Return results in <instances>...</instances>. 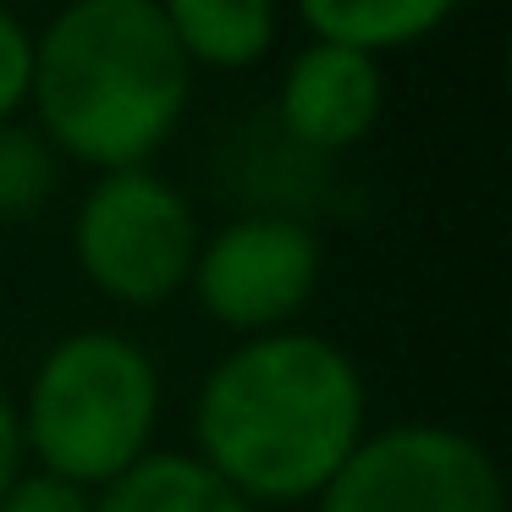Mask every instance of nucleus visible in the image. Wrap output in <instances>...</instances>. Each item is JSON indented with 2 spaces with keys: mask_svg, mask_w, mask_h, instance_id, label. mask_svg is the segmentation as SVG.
I'll return each instance as SVG.
<instances>
[{
  "mask_svg": "<svg viewBox=\"0 0 512 512\" xmlns=\"http://www.w3.org/2000/svg\"><path fill=\"white\" fill-rule=\"evenodd\" d=\"M364 441V380L314 331L254 336L215 364L199 397L204 463L254 501L320 496Z\"/></svg>",
  "mask_w": 512,
  "mask_h": 512,
  "instance_id": "nucleus-1",
  "label": "nucleus"
},
{
  "mask_svg": "<svg viewBox=\"0 0 512 512\" xmlns=\"http://www.w3.org/2000/svg\"><path fill=\"white\" fill-rule=\"evenodd\" d=\"M193 67L149 0L67 6L34 45V83L45 133L67 155L105 171H133L171 138L188 111Z\"/></svg>",
  "mask_w": 512,
  "mask_h": 512,
  "instance_id": "nucleus-2",
  "label": "nucleus"
},
{
  "mask_svg": "<svg viewBox=\"0 0 512 512\" xmlns=\"http://www.w3.org/2000/svg\"><path fill=\"white\" fill-rule=\"evenodd\" d=\"M160 380L138 342L116 331H78L50 347L28 391L23 441L45 457V474L67 485H111L149 457Z\"/></svg>",
  "mask_w": 512,
  "mask_h": 512,
  "instance_id": "nucleus-3",
  "label": "nucleus"
},
{
  "mask_svg": "<svg viewBox=\"0 0 512 512\" xmlns=\"http://www.w3.org/2000/svg\"><path fill=\"white\" fill-rule=\"evenodd\" d=\"M78 265L122 303H160L199 265V226L171 182L144 166L105 171L78 210Z\"/></svg>",
  "mask_w": 512,
  "mask_h": 512,
  "instance_id": "nucleus-4",
  "label": "nucleus"
},
{
  "mask_svg": "<svg viewBox=\"0 0 512 512\" xmlns=\"http://www.w3.org/2000/svg\"><path fill=\"white\" fill-rule=\"evenodd\" d=\"M320 512H507V490L474 435L391 424L358 441L342 474L320 490Z\"/></svg>",
  "mask_w": 512,
  "mask_h": 512,
  "instance_id": "nucleus-5",
  "label": "nucleus"
},
{
  "mask_svg": "<svg viewBox=\"0 0 512 512\" xmlns=\"http://www.w3.org/2000/svg\"><path fill=\"white\" fill-rule=\"evenodd\" d=\"M199 303L232 331L276 336L320 281V243L292 215H248L232 221L193 265Z\"/></svg>",
  "mask_w": 512,
  "mask_h": 512,
  "instance_id": "nucleus-6",
  "label": "nucleus"
},
{
  "mask_svg": "<svg viewBox=\"0 0 512 512\" xmlns=\"http://www.w3.org/2000/svg\"><path fill=\"white\" fill-rule=\"evenodd\" d=\"M386 78L380 61L342 45H303L281 78V127L303 149H347L380 122Z\"/></svg>",
  "mask_w": 512,
  "mask_h": 512,
  "instance_id": "nucleus-7",
  "label": "nucleus"
},
{
  "mask_svg": "<svg viewBox=\"0 0 512 512\" xmlns=\"http://www.w3.org/2000/svg\"><path fill=\"white\" fill-rule=\"evenodd\" d=\"M94 512H254L204 457L188 452H149L122 479L105 485Z\"/></svg>",
  "mask_w": 512,
  "mask_h": 512,
  "instance_id": "nucleus-8",
  "label": "nucleus"
},
{
  "mask_svg": "<svg viewBox=\"0 0 512 512\" xmlns=\"http://www.w3.org/2000/svg\"><path fill=\"white\" fill-rule=\"evenodd\" d=\"M452 17L446 0H309L303 6V28L320 45H342L358 56H386V50H408L424 34Z\"/></svg>",
  "mask_w": 512,
  "mask_h": 512,
  "instance_id": "nucleus-9",
  "label": "nucleus"
},
{
  "mask_svg": "<svg viewBox=\"0 0 512 512\" xmlns=\"http://www.w3.org/2000/svg\"><path fill=\"white\" fill-rule=\"evenodd\" d=\"M166 23L188 67H254L276 45V12L265 0H171Z\"/></svg>",
  "mask_w": 512,
  "mask_h": 512,
  "instance_id": "nucleus-10",
  "label": "nucleus"
},
{
  "mask_svg": "<svg viewBox=\"0 0 512 512\" xmlns=\"http://www.w3.org/2000/svg\"><path fill=\"white\" fill-rule=\"evenodd\" d=\"M50 149L28 127L0 122V221H28L50 199Z\"/></svg>",
  "mask_w": 512,
  "mask_h": 512,
  "instance_id": "nucleus-11",
  "label": "nucleus"
},
{
  "mask_svg": "<svg viewBox=\"0 0 512 512\" xmlns=\"http://www.w3.org/2000/svg\"><path fill=\"white\" fill-rule=\"evenodd\" d=\"M28 83H34V39L12 12H0V122L23 105Z\"/></svg>",
  "mask_w": 512,
  "mask_h": 512,
  "instance_id": "nucleus-12",
  "label": "nucleus"
},
{
  "mask_svg": "<svg viewBox=\"0 0 512 512\" xmlns=\"http://www.w3.org/2000/svg\"><path fill=\"white\" fill-rule=\"evenodd\" d=\"M0 512H94V501L56 474H34L0 496Z\"/></svg>",
  "mask_w": 512,
  "mask_h": 512,
  "instance_id": "nucleus-13",
  "label": "nucleus"
},
{
  "mask_svg": "<svg viewBox=\"0 0 512 512\" xmlns=\"http://www.w3.org/2000/svg\"><path fill=\"white\" fill-rule=\"evenodd\" d=\"M17 463H23V424H17L12 402L0 391V496L17 485Z\"/></svg>",
  "mask_w": 512,
  "mask_h": 512,
  "instance_id": "nucleus-14",
  "label": "nucleus"
},
{
  "mask_svg": "<svg viewBox=\"0 0 512 512\" xmlns=\"http://www.w3.org/2000/svg\"><path fill=\"white\" fill-rule=\"evenodd\" d=\"M507 89H512V39H507Z\"/></svg>",
  "mask_w": 512,
  "mask_h": 512,
  "instance_id": "nucleus-15",
  "label": "nucleus"
}]
</instances>
